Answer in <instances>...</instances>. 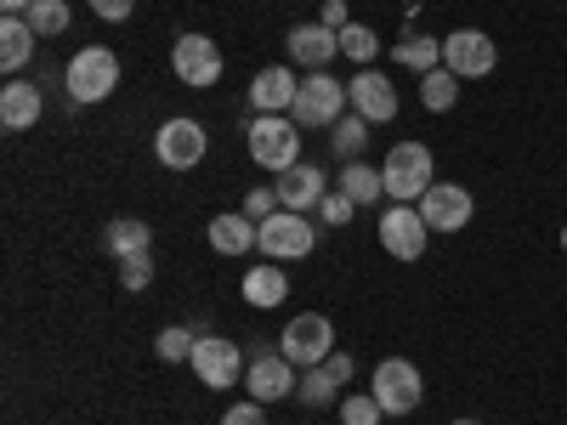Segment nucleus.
Instances as JSON below:
<instances>
[{
	"label": "nucleus",
	"instance_id": "nucleus-39",
	"mask_svg": "<svg viewBox=\"0 0 567 425\" xmlns=\"http://www.w3.org/2000/svg\"><path fill=\"white\" fill-rule=\"evenodd\" d=\"M318 23H329V29L341 34V29L352 23V18H347V0H323V12H318Z\"/></svg>",
	"mask_w": 567,
	"mask_h": 425
},
{
	"label": "nucleus",
	"instance_id": "nucleus-34",
	"mask_svg": "<svg viewBox=\"0 0 567 425\" xmlns=\"http://www.w3.org/2000/svg\"><path fill=\"white\" fill-rule=\"evenodd\" d=\"M352 210H358V205L341 194V187H336V194H323V205H318V216H323L329 227H347V221H352Z\"/></svg>",
	"mask_w": 567,
	"mask_h": 425
},
{
	"label": "nucleus",
	"instance_id": "nucleus-18",
	"mask_svg": "<svg viewBox=\"0 0 567 425\" xmlns=\"http://www.w3.org/2000/svg\"><path fill=\"white\" fill-rule=\"evenodd\" d=\"M278 205L284 210H301V216H312L318 205H323V194H329V182H323V170L318 165H290V170H278Z\"/></svg>",
	"mask_w": 567,
	"mask_h": 425
},
{
	"label": "nucleus",
	"instance_id": "nucleus-12",
	"mask_svg": "<svg viewBox=\"0 0 567 425\" xmlns=\"http://www.w3.org/2000/svg\"><path fill=\"white\" fill-rule=\"evenodd\" d=\"M187 363H194V374H199V381H205L210 392H227V386L250 369V363H245V352L233 346L227 335H199V346H194V357H187Z\"/></svg>",
	"mask_w": 567,
	"mask_h": 425
},
{
	"label": "nucleus",
	"instance_id": "nucleus-26",
	"mask_svg": "<svg viewBox=\"0 0 567 425\" xmlns=\"http://www.w3.org/2000/svg\"><path fill=\"white\" fill-rule=\"evenodd\" d=\"M420 103L432 108V114H449V108L460 103V74H449L443 63H437L432 74H420Z\"/></svg>",
	"mask_w": 567,
	"mask_h": 425
},
{
	"label": "nucleus",
	"instance_id": "nucleus-40",
	"mask_svg": "<svg viewBox=\"0 0 567 425\" xmlns=\"http://www.w3.org/2000/svg\"><path fill=\"white\" fill-rule=\"evenodd\" d=\"M29 7H34V0H0V12H7V18H29Z\"/></svg>",
	"mask_w": 567,
	"mask_h": 425
},
{
	"label": "nucleus",
	"instance_id": "nucleus-20",
	"mask_svg": "<svg viewBox=\"0 0 567 425\" xmlns=\"http://www.w3.org/2000/svg\"><path fill=\"white\" fill-rule=\"evenodd\" d=\"M45 108V91L34 80H7V91H0V125L7 131H29Z\"/></svg>",
	"mask_w": 567,
	"mask_h": 425
},
{
	"label": "nucleus",
	"instance_id": "nucleus-2",
	"mask_svg": "<svg viewBox=\"0 0 567 425\" xmlns=\"http://www.w3.org/2000/svg\"><path fill=\"white\" fill-rule=\"evenodd\" d=\"M432 148L425 142H392V154L381 159V176H386V205H420L425 187H432Z\"/></svg>",
	"mask_w": 567,
	"mask_h": 425
},
{
	"label": "nucleus",
	"instance_id": "nucleus-21",
	"mask_svg": "<svg viewBox=\"0 0 567 425\" xmlns=\"http://www.w3.org/2000/svg\"><path fill=\"white\" fill-rule=\"evenodd\" d=\"M103 245L114 250V261H131V256H148V245H154V227L142 221V216H114V221L103 227Z\"/></svg>",
	"mask_w": 567,
	"mask_h": 425
},
{
	"label": "nucleus",
	"instance_id": "nucleus-19",
	"mask_svg": "<svg viewBox=\"0 0 567 425\" xmlns=\"http://www.w3.org/2000/svg\"><path fill=\"white\" fill-rule=\"evenodd\" d=\"M261 239V221L245 216V210H227V216H210V250L216 256H250Z\"/></svg>",
	"mask_w": 567,
	"mask_h": 425
},
{
	"label": "nucleus",
	"instance_id": "nucleus-31",
	"mask_svg": "<svg viewBox=\"0 0 567 425\" xmlns=\"http://www.w3.org/2000/svg\"><path fill=\"white\" fill-rule=\"evenodd\" d=\"M194 346H199V329H182V323L159 329V341H154V352L165 363H187V357H194Z\"/></svg>",
	"mask_w": 567,
	"mask_h": 425
},
{
	"label": "nucleus",
	"instance_id": "nucleus-24",
	"mask_svg": "<svg viewBox=\"0 0 567 425\" xmlns=\"http://www.w3.org/2000/svg\"><path fill=\"white\" fill-rule=\"evenodd\" d=\"M34 29H29V18H0V69L7 74H18L29 58H34Z\"/></svg>",
	"mask_w": 567,
	"mask_h": 425
},
{
	"label": "nucleus",
	"instance_id": "nucleus-38",
	"mask_svg": "<svg viewBox=\"0 0 567 425\" xmlns=\"http://www.w3.org/2000/svg\"><path fill=\"white\" fill-rule=\"evenodd\" d=\"M85 7H91V12H97L103 23H125V18L136 12V0H85Z\"/></svg>",
	"mask_w": 567,
	"mask_h": 425
},
{
	"label": "nucleus",
	"instance_id": "nucleus-25",
	"mask_svg": "<svg viewBox=\"0 0 567 425\" xmlns=\"http://www.w3.org/2000/svg\"><path fill=\"white\" fill-rule=\"evenodd\" d=\"M392 58H398V69L432 74V69L443 63V40H437V34H409V40H398V45H392Z\"/></svg>",
	"mask_w": 567,
	"mask_h": 425
},
{
	"label": "nucleus",
	"instance_id": "nucleus-32",
	"mask_svg": "<svg viewBox=\"0 0 567 425\" xmlns=\"http://www.w3.org/2000/svg\"><path fill=\"white\" fill-rule=\"evenodd\" d=\"M386 419V408L374 403V392H352V397H341V425H381Z\"/></svg>",
	"mask_w": 567,
	"mask_h": 425
},
{
	"label": "nucleus",
	"instance_id": "nucleus-37",
	"mask_svg": "<svg viewBox=\"0 0 567 425\" xmlns=\"http://www.w3.org/2000/svg\"><path fill=\"white\" fill-rule=\"evenodd\" d=\"M323 369L336 374V386L347 392V386H352V374H358V357H352V352H329V357H323Z\"/></svg>",
	"mask_w": 567,
	"mask_h": 425
},
{
	"label": "nucleus",
	"instance_id": "nucleus-36",
	"mask_svg": "<svg viewBox=\"0 0 567 425\" xmlns=\"http://www.w3.org/2000/svg\"><path fill=\"white\" fill-rule=\"evenodd\" d=\"M221 425H267V403H233L227 414H221Z\"/></svg>",
	"mask_w": 567,
	"mask_h": 425
},
{
	"label": "nucleus",
	"instance_id": "nucleus-10",
	"mask_svg": "<svg viewBox=\"0 0 567 425\" xmlns=\"http://www.w3.org/2000/svg\"><path fill=\"white\" fill-rule=\"evenodd\" d=\"M154 154H159L165 170H194V165L210 154V136H205L199 120L176 114V120H165V125L154 131Z\"/></svg>",
	"mask_w": 567,
	"mask_h": 425
},
{
	"label": "nucleus",
	"instance_id": "nucleus-17",
	"mask_svg": "<svg viewBox=\"0 0 567 425\" xmlns=\"http://www.w3.org/2000/svg\"><path fill=\"white\" fill-rule=\"evenodd\" d=\"M296 91H301L296 63H272V69H256L250 103H256V114H290L296 108Z\"/></svg>",
	"mask_w": 567,
	"mask_h": 425
},
{
	"label": "nucleus",
	"instance_id": "nucleus-27",
	"mask_svg": "<svg viewBox=\"0 0 567 425\" xmlns=\"http://www.w3.org/2000/svg\"><path fill=\"white\" fill-rule=\"evenodd\" d=\"M329 148H336V159H363V148H369V120L363 114H341V125L329 131Z\"/></svg>",
	"mask_w": 567,
	"mask_h": 425
},
{
	"label": "nucleus",
	"instance_id": "nucleus-15",
	"mask_svg": "<svg viewBox=\"0 0 567 425\" xmlns=\"http://www.w3.org/2000/svg\"><path fill=\"white\" fill-rule=\"evenodd\" d=\"M471 210H477V205H471V194L460 182H432V187H425V199H420V216H425L432 232H460L471 221Z\"/></svg>",
	"mask_w": 567,
	"mask_h": 425
},
{
	"label": "nucleus",
	"instance_id": "nucleus-5",
	"mask_svg": "<svg viewBox=\"0 0 567 425\" xmlns=\"http://www.w3.org/2000/svg\"><path fill=\"white\" fill-rule=\"evenodd\" d=\"M278 352L290 357L296 369H318L329 352H336V323H329L323 312H301V318H290V323H284Z\"/></svg>",
	"mask_w": 567,
	"mask_h": 425
},
{
	"label": "nucleus",
	"instance_id": "nucleus-35",
	"mask_svg": "<svg viewBox=\"0 0 567 425\" xmlns=\"http://www.w3.org/2000/svg\"><path fill=\"white\" fill-rule=\"evenodd\" d=\"M272 210H284V205H278V187H250V194H245V216L267 221Z\"/></svg>",
	"mask_w": 567,
	"mask_h": 425
},
{
	"label": "nucleus",
	"instance_id": "nucleus-13",
	"mask_svg": "<svg viewBox=\"0 0 567 425\" xmlns=\"http://www.w3.org/2000/svg\"><path fill=\"white\" fill-rule=\"evenodd\" d=\"M245 392L256 403H284V397H296V363L284 357V352H256L250 369H245Z\"/></svg>",
	"mask_w": 567,
	"mask_h": 425
},
{
	"label": "nucleus",
	"instance_id": "nucleus-7",
	"mask_svg": "<svg viewBox=\"0 0 567 425\" xmlns=\"http://www.w3.org/2000/svg\"><path fill=\"white\" fill-rule=\"evenodd\" d=\"M369 392H374V403H381L386 414H414L420 397H425V381H420V369L409 357H386V363H374Z\"/></svg>",
	"mask_w": 567,
	"mask_h": 425
},
{
	"label": "nucleus",
	"instance_id": "nucleus-1",
	"mask_svg": "<svg viewBox=\"0 0 567 425\" xmlns=\"http://www.w3.org/2000/svg\"><path fill=\"white\" fill-rule=\"evenodd\" d=\"M114 85H120V58L109 52V45H80V52L69 58V69H63V91H69V103H80V108L109 103Z\"/></svg>",
	"mask_w": 567,
	"mask_h": 425
},
{
	"label": "nucleus",
	"instance_id": "nucleus-28",
	"mask_svg": "<svg viewBox=\"0 0 567 425\" xmlns=\"http://www.w3.org/2000/svg\"><path fill=\"white\" fill-rule=\"evenodd\" d=\"M296 397H301L307 408H329V403H341V386H336V374H329V369L318 363V369H301Z\"/></svg>",
	"mask_w": 567,
	"mask_h": 425
},
{
	"label": "nucleus",
	"instance_id": "nucleus-30",
	"mask_svg": "<svg viewBox=\"0 0 567 425\" xmlns=\"http://www.w3.org/2000/svg\"><path fill=\"white\" fill-rule=\"evenodd\" d=\"M29 29H34L40 40L63 34V29H69V0H34V7H29Z\"/></svg>",
	"mask_w": 567,
	"mask_h": 425
},
{
	"label": "nucleus",
	"instance_id": "nucleus-23",
	"mask_svg": "<svg viewBox=\"0 0 567 425\" xmlns=\"http://www.w3.org/2000/svg\"><path fill=\"white\" fill-rule=\"evenodd\" d=\"M341 194H347L358 210L381 205V199H386V176H381V165H363V159H352V165L341 170Z\"/></svg>",
	"mask_w": 567,
	"mask_h": 425
},
{
	"label": "nucleus",
	"instance_id": "nucleus-33",
	"mask_svg": "<svg viewBox=\"0 0 567 425\" xmlns=\"http://www.w3.org/2000/svg\"><path fill=\"white\" fill-rule=\"evenodd\" d=\"M120 283H125V290H148V283H154V261H148V256L120 261Z\"/></svg>",
	"mask_w": 567,
	"mask_h": 425
},
{
	"label": "nucleus",
	"instance_id": "nucleus-6",
	"mask_svg": "<svg viewBox=\"0 0 567 425\" xmlns=\"http://www.w3.org/2000/svg\"><path fill=\"white\" fill-rule=\"evenodd\" d=\"M312 245H318V232H312V221L301 210H272L261 221V239H256V250L267 261H307Z\"/></svg>",
	"mask_w": 567,
	"mask_h": 425
},
{
	"label": "nucleus",
	"instance_id": "nucleus-3",
	"mask_svg": "<svg viewBox=\"0 0 567 425\" xmlns=\"http://www.w3.org/2000/svg\"><path fill=\"white\" fill-rule=\"evenodd\" d=\"M347 103H352L347 80H336L329 69H318V74H307V80H301L290 120H296V125H307V131H336V125H341V114H347Z\"/></svg>",
	"mask_w": 567,
	"mask_h": 425
},
{
	"label": "nucleus",
	"instance_id": "nucleus-29",
	"mask_svg": "<svg viewBox=\"0 0 567 425\" xmlns=\"http://www.w3.org/2000/svg\"><path fill=\"white\" fill-rule=\"evenodd\" d=\"M341 52H347L358 69H374V58H381V34H374L369 23H347V29H341Z\"/></svg>",
	"mask_w": 567,
	"mask_h": 425
},
{
	"label": "nucleus",
	"instance_id": "nucleus-42",
	"mask_svg": "<svg viewBox=\"0 0 567 425\" xmlns=\"http://www.w3.org/2000/svg\"><path fill=\"white\" fill-rule=\"evenodd\" d=\"M561 250H567V227H561Z\"/></svg>",
	"mask_w": 567,
	"mask_h": 425
},
{
	"label": "nucleus",
	"instance_id": "nucleus-22",
	"mask_svg": "<svg viewBox=\"0 0 567 425\" xmlns=\"http://www.w3.org/2000/svg\"><path fill=\"white\" fill-rule=\"evenodd\" d=\"M284 296H290V278H284L278 261H261V267L245 272V301H250V307L272 312V307H284Z\"/></svg>",
	"mask_w": 567,
	"mask_h": 425
},
{
	"label": "nucleus",
	"instance_id": "nucleus-41",
	"mask_svg": "<svg viewBox=\"0 0 567 425\" xmlns=\"http://www.w3.org/2000/svg\"><path fill=\"white\" fill-rule=\"evenodd\" d=\"M454 425H488V419H454Z\"/></svg>",
	"mask_w": 567,
	"mask_h": 425
},
{
	"label": "nucleus",
	"instance_id": "nucleus-14",
	"mask_svg": "<svg viewBox=\"0 0 567 425\" xmlns=\"http://www.w3.org/2000/svg\"><path fill=\"white\" fill-rule=\"evenodd\" d=\"M347 91H352V114H363L369 125L398 120V85H392L381 69H358V74L347 80Z\"/></svg>",
	"mask_w": 567,
	"mask_h": 425
},
{
	"label": "nucleus",
	"instance_id": "nucleus-8",
	"mask_svg": "<svg viewBox=\"0 0 567 425\" xmlns=\"http://www.w3.org/2000/svg\"><path fill=\"white\" fill-rule=\"evenodd\" d=\"M443 69L460 74V80H488V74L499 69L494 34H483V29H454V34H443Z\"/></svg>",
	"mask_w": 567,
	"mask_h": 425
},
{
	"label": "nucleus",
	"instance_id": "nucleus-4",
	"mask_svg": "<svg viewBox=\"0 0 567 425\" xmlns=\"http://www.w3.org/2000/svg\"><path fill=\"white\" fill-rule=\"evenodd\" d=\"M245 142H250V159H256L261 170H290V165H301V125H296L290 114H256L250 131H245Z\"/></svg>",
	"mask_w": 567,
	"mask_h": 425
},
{
	"label": "nucleus",
	"instance_id": "nucleus-11",
	"mask_svg": "<svg viewBox=\"0 0 567 425\" xmlns=\"http://www.w3.org/2000/svg\"><path fill=\"white\" fill-rule=\"evenodd\" d=\"M171 69H176L182 85L205 91V85L221 80V45H216L210 34H176V45H171Z\"/></svg>",
	"mask_w": 567,
	"mask_h": 425
},
{
	"label": "nucleus",
	"instance_id": "nucleus-16",
	"mask_svg": "<svg viewBox=\"0 0 567 425\" xmlns=\"http://www.w3.org/2000/svg\"><path fill=\"white\" fill-rule=\"evenodd\" d=\"M284 45H290V63H296V69L318 74V69L336 63V52H341V34L329 29V23H296L290 34H284Z\"/></svg>",
	"mask_w": 567,
	"mask_h": 425
},
{
	"label": "nucleus",
	"instance_id": "nucleus-9",
	"mask_svg": "<svg viewBox=\"0 0 567 425\" xmlns=\"http://www.w3.org/2000/svg\"><path fill=\"white\" fill-rule=\"evenodd\" d=\"M374 232H381V250H386L392 261H420L425 245H432V227H425L420 205H386Z\"/></svg>",
	"mask_w": 567,
	"mask_h": 425
}]
</instances>
